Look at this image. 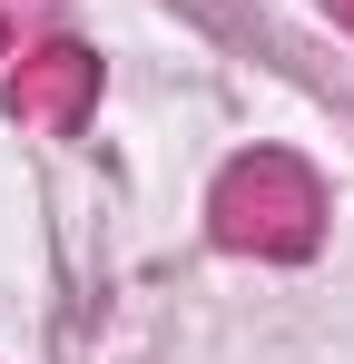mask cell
I'll list each match as a JSON object with an SVG mask.
<instances>
[{"mask_svg":"<svg viewBox=\"0 0 354 364\" xmlns=\"http://www.w3.org/2000/svg\"><path fill=\"white\" fill-rule=\"evenodd\" d=\"M79 89H89V60H79V50H50V69H40V79H20L10 99H20L30 119H59V109H69Z\"/></svg>","mask_w":354,"mask_h":364,"instance_id":"obj_1","label":"cell"}]
</instances>
